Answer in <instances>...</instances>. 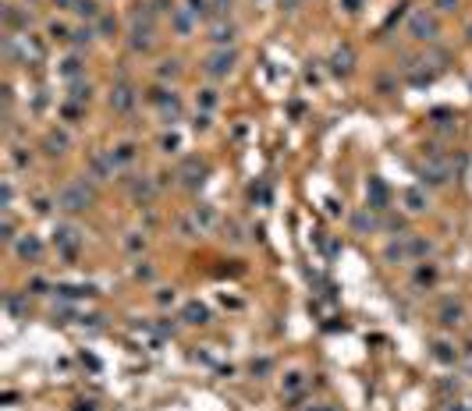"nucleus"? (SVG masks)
<instances>
[{
	"instance_id": "obj_1",
	"label": "nucleus",
	"mask_w": 472,
	"mask_h": 411,
	"mask_svg": "<svg viewBox=\"0 0 472 411\" xmlns=\"http://www.w3.org/2000/svg\"><path fill=\"white\" fill-rule=\"evenodd\" d=\"M93 199H96L93 178H82V181H68V185L57 188L53 206H57V210H64V213H82V210H89V206H93Z\"/></svg>"
},
{
	"instance_id": "obj_2",
	"label": "nucleus",
	"mask_w": 472,
	"mask_h": 411,
	"mask_svg": "<svg viewBox=\"0 0 472 411\" xmlns=\"http://www.w3.org/2000/svg\"><path fill=\"white\" fill-rule=\"evenodd\" d=\"M405 33H408V39H416V43H437L440 33H444V25H440V15L433 8H416L408 15V21H405Z\"/></svg>"
},
{
	"instance_id": "obj_3",
	"label": "nucleus",
	"mask_w": 472,
	"mask_h": 411,
	"mask_svg": "<svg viewBox=\"0 0 472 411\" xmlns=\"http://www.w3.org/2000/svg\"><path fill=\"white\" fill-rule=\"evenodd\" d=\"M234 68H238V46H217L202 61V71L210 75V78H227Z\"/></svg>"
},
{
	"instance_id": "obj_4",
	"label": "nucleus",
	"mask_w": 472,
	"mask_h": 411,
	"mask_svg": "<svg viewBox=\"0 0 472 411\" xmlns=\"http://www.w3.org/2000/svg\"><path fill=\"white\" fill-rule=\"evenodd\" d=\"M455 178V167L448 156H430L423 167H419V181L423 188H440V185H448Z\"/></svg>"
},
{
	"instance_id": "obj_5",
	"label": "nucleus",
	"mask_w": 472,
	"mask_h": 411,
	"mask_svg": "<svg viewBox=\"0 0 472 411\" xmlns=\"http://www.w3.org/2000/svg\"><path fill=\"white\" fill-rule=\"evenodd\" d=\"M53 245H57V252H61L64 259H75L78 248H82V230H78L75 223H57V230H53Z\"/></svg>"
},
{
	"instance_id": "obj_6",
	"label": "nucleus",
	"mask_w": 472,
	"mask_h": 411,
	"mask_svg": "<svg viewBox=\"0 0 472 411\" xmlns=\"http://www.w3.org/2000/svg\"><path fill=\"white\" fill-rule=\"evenodd\" d=\"M206 39L217 46H234V39H238V25H234L231 18H213L210 28H206Z\"/></svg>"
},
{
	"instance_id": "obj_7",
	"label": "nucleus",
	"mask_w": 472,
	"mask_h": 411,
	"mask_svg": "<svg viewBox=\"0 0 472 411\" xmlns=\"http://www.w3.org/2000/svg\"><path fill=\"white\" fill-rule=\"evenodd\" d=\"M11 252H15L21 262H40V259H43V238H40V234H33V230L18 234V241L11 245Z\"/></svg>"
},
{
	"instance_id": "obj_8",
	"label": "nucleus",
	"mask_w": 472,
	"mask_h": 411,
	"mask_svg": "<svg viewBox=\"0 0 472 411\" xmlns=\"http://www.w3.org/2000/svg\"><path fill=\"white\" fill-rule=\"evenodd\" d=\"M195 25H199V15L192 11V8H174L171 11V33L178 36V39H189L192 33H195Z\"/></svg>"
},
{
	"instance_id": "obj_9",
	"label": "nucleus",
	"mask_w": 472,
	"mask_h": 411,
	"mask_svg": "<svg viewBox=\"0 0 472 411\" xmlns=\"http://www.w3.org/2000/svg\"><path fill=\"white\" fill-rule=\"evenodd\" d=\"M135 100H139V93H135L132 82H117L114 89H110V96H107V103H110L114 113H128L135 107Z\"/></svg>"
},
{
	"instance_id": "obj_10",
	"label": "nucleus",
	"mask_w": 472,
	"mask_h": 411,
	"mask_svg": "<svg viewBox=\"0 0 472 411\" xmlns=\"http://www.w3.org/2000/svg\"><path fill=\"white\" fill-rule=\"evenodd\" d=\"M327 68H331V75H338V78H348L351 71H356V50H351L348 43L334 46L331 61H327Z\"/></svg>"
},
{
	"instance_id": "obj_11",
	"label": "nucleus",
	"mask_w": 472,
	"mask_h": 411,
	"mask_svg": "<svg viewBox=\"0 0 472 411\" xmlns=\"http://www.w3.org/2000/svg\"><path fill=\"white\" fill-rule=\"evenodd\" d=\"M366 210H373V213H387L391 210V192H387V185H383L380 178H369V185H366Z\"/></svg>"
},
{
	"instance_id": "obj_12",
	"label": "nucleus",
	"mask_w": 472,
	"mask_h": 411,
	"mask_svg": "<svg viewBox=\"0 0 472 411\" xmlns=\"http://www.w3.org/2000/svg\"><path fill=\"white\" fill-rule=\"evenodd\" d=\"M117 170H121V167H117V160H114V153H110V149L93 153V160H89V178H96V181H110Z\"/></svg>"
},
{
	"instance_id": "obj_13",
	"label": "nucleus",
	"mask_w": 472,
	"mask_h": 411,
	"mask_svg": "<svg viewBox=\"0 0 472 411\" xmlns=\"http://www.w3.org/2000/svg\"><path fill=\"white\" fill-rule=\"evenodd\" d=\"M57 75H61L64 82H78V78L85 75V53H82V50L64 53L61 61H57Z\"/></svg>"
},
{
	"instance_id": "obj_14",
	"label": "nucleus",
	"mask_w": 472,
	"mask_h": 411,
	"mask_svg": "<svg viewBox=\"0 0 472 411\" xmlns=\"http://www.w3.org/2000/svg\"><path fill=\"white\" fill-rule=\"evenodd\" d=\"M348 227H351V234H376V230H383V220L362 206V210H356L348 217Z\"/></svg>"
},
{
	"instance_id": "obj_15",
	"label": "nucleus",
	"mask_w": 472,
	"mask_h": 411,
	"mask_svg": "<svg viewBox=\"0 0 472 411\" xmlns=\"http://www.w3.org/2000/svg\"><path fill=\"white\" fill-rule=\"evenodd\" d=\"M437 322H440V327H462V322H465V302L462 298H448L444 305H440L437 309Z\"/></svg>"
},
{
	"instance_id": "obj_16",
	"label": "nucleus",
	"mask_w": 472,
	"mask_h": 411,
	"mask_svg": "<svg viewBox=\"0 0 472 411\" xmlns=\"http://www.w3.org/2000/svg\"><path fill=\"white\" fill-rule=\"evenodd\" d=\"M383 262H391V266H408V262H412L408 234H401V238H391L387 245H383Z\"/></svg>"
},
{
	"instance_id": "obj_17",
	"label": "nucleus",
	"mask_w": 472,
	"mask_h": 411,
	"mask_svg": "<svg viewBox=\"0 0 472 411\" xmlns=\"http://www.w3.org/2000/svg\"><path fill=\"white\" fill-rule=\"evenodd\" d=\"M178 178H182L189 188H199V185L206 181V163H202L199 156H189V160L178 167Z\"/></svg>"
},
{
	"instance_id": "obj_18",
	"label": "nucleus",
	"mask_w": 472,
	"mask_h": 411,
	"mask_svg": "<svg viewBox=\"0 0 472 411\" xmlns=\"http://www.w3.org/2000/svg\"><path fill=\"white\" fill-rule=\"evenodd\" d=\"M68 145H71L68 131H57V128H50V131L43 135V153H46V156H64V153H68Z\"/></svg>"
},
{
	"instance_id": "obj_19",
	"label": "nucleus",
	"mask_w": 472,
	"mask_h": 411,
	"mask_svg": "<svg viewBox=\"0 0 472 411\" xmlns=\"http://www.w3.org/2000/svg\"><path fill=\"white\" fill-rule=\"evenodd\" d=\"M430 358L440 362V365H455V362L462 358V351H458L451 340H433V344H430Z\"/></svg>"
},
{
	"instance_id": "obj_20",
	"label": "nucleus",
	"mask_w": 472,
	"mask_h": 411,
	"mask_svg": "<svg viewBox=\"0 0 472 411\" xmlns=\"http://www.w3.org/2000/svg\"><path fill=\"white\" fill-rule=\"evenodd\" d=\"M146 100H150L157 110H164V107H174V103H182V96L174 93L171 85H164V82H160V85H153V89L146 93Z\"/></svg>"
},
{
	"instance_id": "obj_21",
	"label": "nucleus",
	"mask_w": 472,
	"mask_h": 411,
	"mask_svg": "<svg viewBox=\"0 0 472 411\" xmlns=\"http://www.w3.org/2000/svg\"><path fill=\"white\" fill-rule=\"evenodd\" d=\"M182 322L185 327H206V322H210V309H206L202 302H189L182 309Z\"/></svg>"
},
{
	"instance_id": "obj_22",
	"label": "nucleus",
	"mask_w": 472,
	"mask_h": 411,
	"mask_svg": "<svg viewBox=\"0 0 472 411\" xmlns=\"http://www.w3.org/2000/svg\"><path fill=\"white\" fill-rule=\"evenodd\" d=\"M401 202H405L408 213H426V210H430V195H426L423 188H405Z\"/></svg>"
},
{
	"instance_id": "obj_23",
	"label": "nucleus",
	"mask_w": 472,
	"mask_h": 411,
	"mask_svg": "<svg viewBox=\"0 0 472 411\" xmlns=\"http://www.w3.org/2000/svg\"><path fill=\"white\" fill-rule=\"evenodd\" d=\"M408 252H412V262H426L433 255V241L423 238V234H408Z\"/></svg>"
},
{
	"instance_id": "obj_24",
	"label": "nucleus",
	"mask_w": 472,
	"mask_h": 411,
	"mask_svg": "<svg viewBox=\"0 0 472 411\" xmlns=\"http://www.w3.org/2000/svg\"><path fill=\"white\" fill-rule=\"evenodd\" d=\"M189 217L195 220V227H199L202 234H210V230L217 227V210H213V206H195Z\"/></svg>"
},
{
	"instance_id": "obj_25",
	"label": "nucleus",
	"mask_w": 472,
	"mask_h": 411,
	"mask_svg": "<svg viewBox=\"0 0 472 411\" xmlns=\"http://www.w3.org/2000/svg\"><path fill=\"white\" fill-rule=\"evenodd\" d=\"M182 78V61H178V57H164V61L157 64V82H178Z\"/></svg>"
},
{
	"instance_id": "obj_26",
	"label": "nucleus",
	"mask_w": 472,
	"mask_h": 411,
	"mask_svg": "<svg viewBox=\"0 0 472 411\" xmlns=\"http://www.w3.org/2000/svg\"><path fill=\"white\" fill-rule=\"evenodd\" d=\"M75 15H78L85 25L100 21V18H103V11H100V0H78V4H75Z\"/></svg>"
},
{
	"instance_id": "obj_27",
	"label": "nucleus",
	"mask_w": 472,
	"mask_h": 411,
	"mask_svg": "<svg viewBox=\"0 0 472 411\" xmlns=\"http://www.w3.org/2000/svg\"><path fill=\"white\" fill-rule=\"evenodd\" d=\"M96 36H100V33H96V25H75V28H71V46H75V50H82V46H89Z\"/></svg>"
},
{
	"instance_id": "obj_28",
	"label": "nucleus",
	"mask_w": 472,
	"mask_h": 411,
	"mask_svg": "<svg viewBox=\"0 0 472 411\" xmlns=\"http://www.w3.org/2000/svg\"><path fill=\"white\" fill-rule=\"evenodd\" d=\"M68 100L85 107V103L93 100V85H89V82H82V78H78V82H68Z\"/></svg>"
},
{
	"instance_id": "obj_29",
	"label": "nucleus",
	"mask_w": 472,
	"mask_h": 411,
	"mask_svg": "<svg viewBox=\"0 0 472 411\" xmlns=\"http://www.w3.org/2000/svg\"><path fill=\"white\" fill-rule=\"evenodd\" d=\"M157 195V181L153 178H139V181H132V199L135 202H150Z\"/></svg>"
},
{
	"instance_id": "obj_30",
	"label": "nucleus",
	"mask_w": 472,
	"mask_h": 411,
	"mask_svg": "<svg viewBox=\"0 0 472 411\" xmlns=\"http://www.w3.org/2000/svg\"><path fill=\"white\" fill-rule=\"evenodd\" d=\"M437 284V266L433 262H419L416 277H412V287H433Z\"/></svg>"
},
{
	"instance_id": "obj_31",
	"label": "nucleus",
	"mask_w": 472,
	"mask_h": 411,
	"mask_svg": "<svg viewBox=\"0 0 472 411\" xmlns=\"http://www.w3.org/2000/svg\"><path fill=\"white\" fill-rule=\"evenodd\" d=\"M114 160H117V167H128V163H135V145L132 142H121V145H114Z\"/></svg>"
},
{
	"instance_id": "obj_32",
	"label": "nucleus",
	"mask_w": 472,
	"mask_h": 411,
	"mask_svg": "<svg viewBox=\"0 0 472 411\" xmlns=\"http://www.w3.org/2000/svg\"><path fill=\"white\" fill-rule=\"evenodd\" d=\"M0 238H4L8 245H15V241H18V227H15L11 210H4V220H0Z\"/></svg>"
},
{
	"instance_id": "obj_33",
	"label": "nucleus",
	"mask_w": 472,
	"mask_h": 411,
	"mask_svg": "<svg viewBox=\"0 0 472 411\" xmlns=\"http://www.w3.org/2000/svg\"><path fill=\"white\" fill-rule=\"evenodd\" d=\"M217 103H220V96H217V89H199V96H195V107L199 110H217Z\"/></svg>"
},
{
	"instance_id": "obj_34",
	"label": "nucleus",
	"mask_w": 472,
	"mask_h": 411,
	"mask_svg": "<svg viewBox=\"0 0 472 411\" xmlns=\"http://www.w3.org/2000/svg\"><path fill=\"white\" fill-rule=\"evenodd\" d=\"M157 117H160V125L174 128V125L182 121V103H174V107H164V110H157Z\"/></svg>"
},
{
	"instance_id": "obj_35",
	"label": "nucleus",
	"mask_w": 472,
	"mask_h": 411,
	"mask_svg": "<svg viewBox=\"0 0 472 411\" xmlns=\"http://www.w3.org/2000/svg\"><path fill=\"white\" fill-rule=\"evenodd\" d=\"M146 245H150V241H146V238H142V234H139V230H132V234H125V252H132V255H139V252H146Z\"/></svg>"
},
{
	"instance_id": "obj_36",
	"label": "nucleus",
	"mask_w": 472,
	"mask_h": 411,
	"mask_svg": "<svg viewBox=\"0 0 472 411\" xmlns=\"http://www.w3.org/2000/svg\"><path fill=\"white\" fill-rule=\"evenodd\" d=\"M46 33H50V39H61V43H71V28H68L64 21H50V25H46Z\"/></svg>"
},
{
	"instance_id": "obj_37",
	"label": "nucleus",
	"mask_w": 472,
	"mask_h": 411,
	"mask_svg": "<svg viewBox=\"0 0 472 411\" xmlns=\"http://www.w3.org/2000/svg\"><path fill=\"white\" fill-rule=\"evenodd\" d=\"M178 149H182V135L178 131H171V135L160 138V153H178Z\"/></svg>"
},
{
	"instance_id": "obj_38",
	"label": "nucleus",
	"mask_w": 472,
	"mask_h": 411,
	"mask_svg": "<svg viewBox=\"0 0 472 411\" xmlns=\"http://www.w3.org/2000/svg\"><path fill=\"white\" fill-rule=\"evenodd\" d=\"M302 383H306L302 372H288V376H284V394H299V390H302Z\"/></svg>"
},
{
	"instance_id": "obj_39",
	"label": "nucleus",
	"mask_w": 472,
	"mask_h": 411,
	"mask_svg": "<svg viewBox=\"0 0 472 411\" xmlns=\"http://www.w3.org/2000/svg\"><path fill=\"white\" fill-rule=\"evenodd\" d=\"M437 15H455L458 8H462V0H433V4H430Z\"/></svg>"
},
{
	"instance_id": "obj_40",
	"label": "nucleus",
	"mask_w": 472,
	"mask_h": 411,
	"mask_svg": "<svg viewBox=\"0 0 472 411\" xmlns=\"http://www.w3.org/2000/svg\"><path fill=\"white\" fill-rule=\"evenodd\" d=\"M174 302H178V291H174V287H160V291H157V305L167 309V305H174Z\"/></svg>"
},
{
	"instance_id": "obj_41",
	"label": "nucleus",
	"mask_w": 472,
	"mask_h": 411,
	"mask_svg": "<svg viewBox=\"0 0 472 411\" xmlns=\"http://www.w3.org/2000/svg\"><path fill=\"white\" fill-rule=\"evenodd\" d=\"M61 113H64V117H68V121L75 125V121H78V117L85 113V107H82V103H71V100H68V103L61 107Z\"/></svg>"
},
{
	"instance_id": "obj_42",
	"label": "nucleus",
	"mask_w": 472,
	"mask_h": 411,
	"mask_svg": "<svg viewBox=\"0 0 472 411\" xmlns=\"http://www.w3.org/2000/svg\"><path fill=\"white\" fill-rule=\"evenodd\" d=\"M132 273H135V280H153V277H157V270L150 266V262H135Z\"/></svg>"
},
{
	"instance_id": "obj_43",
	"label": "nucleus",
	"mask_w": 472,
	"mask_h": 411,
	"mask_svg": "<svg viewBox=\"0 0 472 411\" xmlns=\"http://www.w3.org/2000/svg\"><path fill=\"white\" fill-rule=\"evenodd\" d=\"M185 8H192V11L202 18L206 11H213V0H185Z\"/></svg>"
},
{
	"instance_id": "obj_44",
	"label": "nucleus",
	"mask_w": 472,
	"mask_h": 411,
	"mask_svg": "<svg viewBox=\"0 0 472 411\" xmlns=\"http://www.w3.org/2000/svg\"><path fill=\"white\" fill-rule=\"evenodd\" d=\"M192 128H195V131H210V113H206V110H195Z\"/></svg>"
},
{
	"instance_id": "obj_45",
	"label": "nucleus",
	"mask_w": 472,
	"mask_h": 411,
	"mask_svg": "<svg viewBox=\"0 0 472 411\" xmlns=\"http://www.w3.org/2000/svg\"><path fill=\"white\" fill-rule=\"evenodd\" d=\"M114 28H117V21H114V18H110V15H103V18H100V21H96V33H100V36H103V39H107V36H110V33H114Z\"/></svg>"
},
{
	"instance_id": "obj_46",
	"label": "nucleus",
	"mask_w": 472,
	"mask_h": 411,
	"mask_svg": "<svg viewBox=\"0 0 472 411\" xmlns=\"http://www.w3.org/2000/svg\"><path fill=\"white\" fill-rule=\"evenodd\" d=\"M231 8H234V0H213V15H217V18H227Z\"/></svg>"
},
{
	"instance_id": "obj_47",
	"label": "nucleus",
	"mask_w": 472,
	"mask_h": 411,
	"mask_svg": "<svg viewBox=\"0 0 472 411\" xmlns=\"http://www.w3.org/2000/svg\"><path fill=\"white\" fill-rule=\"evenodd\" d=\"M8 312H11V316H21V312H25V302H21L18 295H8Z\"/></svg>"
},
{
	"instance_id": "obj_48",
	"label": "nucleus",
	"mask_w": 472,
	"mask_h": 411,
	"mask_svg": "<svg viewBox=\"0 0 472 411\" xmlns=\"http://www.w3.org/2000/svg\"><path fill=\"white\" fill-rule=\"evenodd\" d=\"M256 199H259V202H270V188H267V185H252V202H256Z\"/></svg>"
},
{
	"instance_id": "obj_49",
	"label": "nucleus",
	"mask_w": 472,
	"mask_h": 411,
	"mask_svg": "<svg viewBox=\"0 0 472 411\" xmlns=\"http://www.w3.org/2000/svg\"><path fill=\"white\" fill-rule=\"evenodd\" d=\"M267 372H270V358H259V362H252V376H259V379H263Z\"/></svg>"
},
{
	"instance_id": "obj_50",
	"label": "nucleus",
	"mask_w": 472,
	"mask_h": 411,
	"mask_svg": "<svg viewBox=\"0 0 472 411\" xmlns=\"http://www.w3.org/2000/svg\"><path fill=\"white\" fill-rule=\"evenodd\" d=\"M11 163L15 167H28V163H33V156H25L21 149H11Z\"/></svg>"
},
{
	"instance_id": "obj_51",
	"label": "nucleus",
	"mask_w": 472,
	"mask_h": 411,
	"mask_svg": "<svg viewBox=\"0 0 472 411\" xmlns=\"http://www.w3.org/2000/svg\"><path fill=\"white\" fill-rule=\"evenodd\" d=\"M327 213H331V217H341V213H344V202H338V199H327Z\"/></svg>"
},
{
	"instance_id": "obj_52",
	"label": "nucleus",
	"mask_w": 472,
	"mask_h": 411,
	"mask_svg": "<svg viewBox=\"0 0 472 411\" xmlns=\"http://www.w3.org/2000/svg\"><path fill=\"white\" fill-rule=\"evenodd\" d=\"M11 199H15V185L4 181V210H11Z\"/></svg>"
},
{
	"instance_id": "obj_53",
	"label": "nucleus",
	"mask_w": 472,
	"mask_h": 411,
	"mask_svg": "<svg viewBox=\"0 0 472 411\" xmlns=\"http://www.w3.org/2000/svg\"><path fill=\"white\" fill-rule=\"evenodd\" d=\"M53 4H57V11H75L78 0H53Z\"/></svg>"
},
{
	"instance_id": "obj_54",
	"label": "nucleus",
	"mask_w": 472,
	"mask_h": 411,
	"mask_svg": "<svg viewBox=\"0 0 472 411\" xmlns=\"http://www.w3.org/2000/svg\"><path fill=\"white\" fill-rule=\"evenodd\" d=\"M341 4H344V11H348V15H356V11H359V4H362V0H341Z\"/></svg>"
},
{
	"instance_id": "obj_55",
	"label": "nucleus",
	"mask_w": 472,
	"mask_h": 411,
	"mask_svg": "<svg viewBox=\"0 0 472 411\" xmlns=\"http://www.w3.org/2000/svg\"><path fill=\"white\" fill-rule=\"evenodd\" d=\"M281 4H284V11H299L306 0H281Z\"/></svg>"
},
{
	"instance_id": "obj_56",
	"label": "nucleus",
	"mask_w": 472,
	"mask_h": 411,
	"mask_svg": "<svg viewBox=\"0 0 472 411\" xmlns=\"http://www.w3.org/2000/svg\"><path fill=\"white\" fill-rule=\"evenodd\" d=\"M444 411H469V408H465V404H458V401H448V404H444Z\"/></svg>"
},
{
	"instance_id": "obj_57",
	"label": "nucleus",
	"mask_w": 472,
	"mask_h": 411,
	"mask_svg": "<svg viewBox=\"0 0 472 411\" xmlns=\"http://www.w3.org/2000/svg\"><path fill=\"white\" fill-rule=\"evenodd\" d=\"M75 411H96V404L93 401H78V408Z\"/></svg>"
},
{
	"instance_id": "obj_58",
	"label": "nucleus",
	"mask_w": 472,
	"mask_h": 411,
	"mask_svg": "<svg viewBox=\"0 0 472 411\" xmlns=\"http://www.w3.org/2000/svg\"><path fill=\"white\" fill-rule=\"evenodd\" d=\"M465 39H469V43H472V21H469V25H465Z\"/></svg>"
},
{
	"instance_id": "obj_59",
	"label": "nucleus",
	"mask_w": 472,
	"mask_h": 411,
	"mask_svg": "<svg viewBox=\"0 0 472 411\" xmlns=\"http://www.w3.org/2000/svg\"><path fill=\"white\" fill-rule=\"evenodd\" d=\"M28 4H40V0H28Z\"/></svg>"
}]
</instances>
